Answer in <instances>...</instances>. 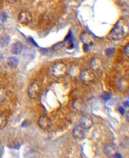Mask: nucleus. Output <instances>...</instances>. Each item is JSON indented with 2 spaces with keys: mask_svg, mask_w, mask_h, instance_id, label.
<instances>
[{
  "mask_svg": "<svg viewBox=\"0 0 129 158\" xmlns=\"http://www.w3.org/2000/svg\"><path fill=\"white\" fill-rule=\"evenodd\" d=\"M72 136L75 139H83L84 138V129L80 126L74 127V129L72 130Z\"/></svg>",
  "mask_w": 129,
  "mask_h": 158,
  "instance_id": "8",
  "label": "nucleus"
},
{
  "mask_svg": "<svg viewBox=\"0 0 129 158\" xmlns=\"http://www.w3.org/2000/svg\"><path fill=\"white\" fill-rule=\"evenodd\" d=\"M51 72L53 76H54L57 78H62L67 74V68L64 64L57 63L52 66Z\"/></svg>",
  "mask_w": 129,
  "mask_h": 158,
  "instance_id": "1",
  "label": "nucleus"
},
{
  "mask_svg": "<svg viewBox=\"0 0 129 158\" xmlns=\"http://www.w3.org/2000/svg\"><path fill=\"white\" fill-rule=\"evenodd\" d=\"M80 38H81V41L84 44V46H90L92 42V38L88 33H83Z\"/></svg>",
  "mask_w": 129,
  "mask_h": 158,
  "instance_id": "14",
  "label": "nucleus"
},
{
  "mask_svg": "<svg viewBox=\"0 0 129 158\" xmlns=\"http://www.w3.org/2000/svg\"><path fill=\"white\" fill-rule=\"evenodd\" d=\"M81 72V71H80V69L78 65H76V64H72L71 67H70V70H69V74L70 76L72 77H73V78H76V77H79V74Z\"/></svg>",
  "mask_w": 129,
  "mask_h": 158,
  "instance_id": "13",
  "label": "nucleus"
},
{
  "mask_svg": "<svg viewBox=\"0 0 129 158\" xmlns=\"http://www.w3.org/2000/svg\"><path fill=\"white\" fill-rule=\"evenodd\" d=\"M119 110H120V113H122V114H124V113H125V110L123 108H119Z\"/></svg>",
  "mask_w": 129,
  "mask_h": 158,
  "instance_id": "24",
  "label": "nucleus"
},
{
  "mask_svg": "<svg viewBox=\"0 0 129 158\" xmlns=\"http://www.w3.org/2000/svg\"><path fill=\"white\" fill-rule=\"evenodd\" d=\"M23 50V46L21 42H16L13 44L12 47H11V52L14 55H19L22 53Z\"/></svg>",
  "mask_w": 129,
  "mask_h": 158,
  "instance_id": "12",
  "label": "nucleus"
},
{
  "mask_svg": "<svg viewBox=\"0 0 129 158\" xmlns=\"http://www.w3.org/2000/svg\"><path fill=\"white\" fill-rule=\"evenodd\" d=\"M79 78L85 84H91L96 80V76L91 70H84L79 74Z\"/></svg>",
  "mask_w": 129,
  "mask_h": 158,
  "instance_id": "3",
  "label": "nucleus"
},
{
  "mask_svg": "<svg viewBox=\"0 0 129 158\" xmlns=\"http://www.w3.org/2000/svg\"><path fill=\"white\" fill-rule=\"evenodd\" d=\"M90 66L92 72H97V71H100L102 66V63H101V59H98V58H94V59L90 61Z\"/></svg>",
  "mask_w": 129,
  "mask_h": 158,
  "instance_id": "9",
  "label": "nucleus"
},
{
  "mask_svg": "<svg viewBox=\"0 0 129 158\" xmlns=\"http://www.w3.org/2000/svg\"><path fill=\"white\" fill-rule=\"evenodd\" d=\"M117 152L116 147L113 144H107L104 146V153L106 154L109 157H113L114 155Z\"/></svg>",
  "mask_w": 129,
  "mask_h": 158,
  "instance_id": "10",
  "label": "nucleus"
},
{
  "mask_svg": "<svg viewBox=\"0 0 129 158\" xmlns=\"http://www.w3.org/2000/svg\"><path fill=\"white\" fill-rule=\"evenodd\" d=\"M8 65L11 68H16L18 65V59L16 57H9L8 60H7Z\"/></svg>",
  "mask_w": 129,
  "mask_h": 158,
  "instance_id": "15",
  "label": "nucleus"
},
{
  "mask_svg": "<svg viewBox=\"0 0 129 158\" xmlns=\"http://www.w3.org/2000/svg\"><path fill=\"white\" fill-rule=\"evenodd\" d=\"M124 53L127 57H128L129 56V46L128 45L126 46V47H125V50H124Z\"/></svg>",
  "mask_w": 129,
  "mask_h": 158,
  "instance_id": "21",
  "label": "nucleus"
},
{
  "mask_svg": "<svg viewBox=\"0 0 129 158\" xmlns=\"http://www.w3.org/2000/svg\"><path fill=\"white\" fill-rule=\"evenodd\" d=\"M9 42V37L8 35H3L0 38V46H6Z\"/></svg>",
  "mask_w": 129,
  "mask_h": 158,
  "instance_id": "16",
  "label": "nucleus"
},
{
  "mask_svg": "<svg viewBox=\"0 0 129 158\" xmlns=\"http://www.w3.org/2000/svg\"><path fill=\"white\" fill-rule=\"evenodd\" d=\"M32 20V15L30 12L23 10L18 15V22L21 24H28Z\"/></svg>",
  "mask_w": 129,
  "mask_h": 158,
  "instance_id": "5",
  "label": "nucleus"
},
{
  "mask_svg": "<svg viewBox=\"0 0 129 158\" xmlns=\"http://www.w3.org/2000/svg\"><path fill=\"white\" fill-rule=\"evenodd\" d=\"M113 158H122V156H121V155H120V153H116L114 155V156H113Z\"/></svg>",
  "mask_w": 129,
  "mask_h": 158,
  "instance_id": "22",
  "label": "nucleus"
},
{
  "mask_svg": "<svg viewBox=\"0 0 129 158\" xmlns=\"http://www.w3.org/2000/svg\"><path fill=\"white\" fill-rule=\"evenodd\" d=\"M41 94V86L37 83H31L28 89V95L31 99H36Z\"/></svg>",
  "mask_w": 129,
  "mask_h": 158,
  "instance_id": "4",
  "label": "nucleus"
},
{
  "mask_svg": "<svg viewBox=\"0 0 129 158\" xmlns=\"http://www.w3.org/2000/svg\"><path fill=\"white\" fill-rule=\"evenodd\" d=\"M102 97H103V99L105 100V101H109V100L111 98V95L110 94H109V93H107V92H105V93L103 94V95H102Z\"/></svg>",
  "mask_w": 129,
  "mask_h": 158,
  "instance_id": "19",
  "label": "nucleus"
},
{
  "mask_svg": "<svg viewBox=\"0 0 129 158\" xmlns=\"http://www.w3.org/2000/svg\"><path fill=\"white\" fill-rule=\"evenodd\" d=\"M38 126L40 128H42L43 130H47L49 129L52 126V121L48 117L46 116H41L38 119Z\"/></svg>",
  "mask_w": 129,
  "mask_h": 158,
  "instance_id": "6",
  "label": "nucleus"
},
{
  "mask_svg": "<svg viewBox=\"0 0 129 158\" xmlns=\"http://www.w3.org/2000/svg\"><path fill=\"white\" fill-rule=\"evenodd\" d=\"M0 156H1V153H0Z\"/></svg>",
  "mask_w": 129,
  "mask_h": 158,
  "instance_id": "25",
  "label": "nucleus"
},
{
  "mask_svg": "<svg viewBox=\"0 0 129 158\" xmlns=\"http://www.w3.org/2000/svg\"><path fill=\"white\" fill-rule=\"evenodd\" d=\"M6 123H7V119H6L5 115L0 114V130L3 129L6 126Z\"/></svg>",
  "mask_w": 129,
  "mask_h": 158,
  "instance_id": "17",
  "label": "nucleus"
},
{
  "mask_svg": "<svg viewBox=\"0 0 129 158\" xmlns=\"http://www.w3.org/2000/svg\"><path fill=\"white\" fill-rule=\"evenodd\" d=\"M9 3H10V4H14V3H16V2H17L18 0H7Z\"/></svg>",
  "mask_w": 129,
  "mask_h": 158,
  "instance_id": "23",
  "label": "nucleus"
},
{
  "mask_svg": "<svg viewBox=\"0 0 129 158\" xmlns=\"http://www.w3.org/2000/svg\"><path fill=\"white\" fill-rule=\"evenodd\" d=\"M125 35V29L123 25L118 22L116 23V25L115 26V28H113V30L111 31L110 35H109V37L112 40H115V41H117V40H120L122 37L124 36Z\"/></svg>",
  "mask_w": 129,
  "mask_h": 158,
  "instance_id": "2",
  "label": "nucleus"
},
{
  "mask_svg": "<svg viewBox=\"0 0 129 158\" xmlns=\"http://www.w3.org/2000/svg\"><path fill=\"white\" fill-rule=\"evenodd\" d=\"M84 102L81 99H76L72 102V108L74 110H76L77 112H81L83 111V109L84 108Z\"/></svg>",
  "mask_w": 129,
  "mask_h": 158,
  "instance_id": "11",
  "label": "nucleus"
},
{
  "mask_svg": "<svg viewBox=\"0 0 129 158\" xmlns=\"http://www.w3.org/2000/svg\"><path fill=\"white\" fill-rule=\"evenodd\" d=\"M93 126V120L89 115H83L80 119V127H83V129H90Z\"/></svg>",
  "mask_w": 129,
  "mask_h": 158,
  "instance_id": "7",
  "label": "nucleus"
},
{
  "mask_svg": "<svg viewBox=\"0 0 129 158\" xmlns=\"http://www.w3.org/2000/svg\"><path fill=\"white\" fill-rule=\"evenodd\" d=\"M7 97V92L5 89H0V101H4Z\"/></svg>",
  "mask_w": 129,
  "mask_h": 158,
  "instance_id": "18",
  "label": "nucleus"
},
{
  "mask_svg": "<svg viewBox=\"0 0 129 158\" xmlns=\"http://www.w3.org/2000/svg\"><path fill=\"white\" fill-rule=\"evenodd\" d=\"M114 53H115V49L114 48H109V49H108L106 51V53L108 56H111V55L114 54Z\"/></svg>",
  "mask_w": 129,
  "mask_h": 158,
  "instance_id": "20",
  "label": "nucleus"
}]
</instances>
